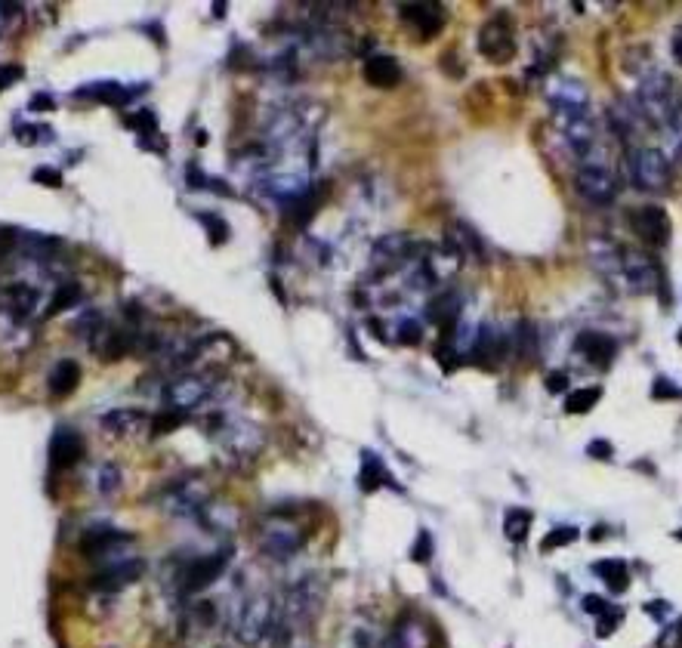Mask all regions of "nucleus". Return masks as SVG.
Masks as SVG:
<instances>
[{
    "mask_svg": "<svg viewBox=\"0 0 682 648\" xmlns=\"http://www.w3.org/2000/svg\"><path fill=\"white\" fill-rule=\"evenodd\" d=\"M31 179H34V183L50 186V189H59L62 186V173L56 167H38V170L31 173Z\"/></svg>",
    "mask_w": 682,
    "mask_h": 648,
    "instance_id": "50",
    "label": "nucleus"
},
{
    "mask_svg": "<svg viewBox=\"0 0 682 648\" xmlns=\"http://www.w3.org/2000/svg\"><path fill=\"white\" fill-rule=\"evenodd\" d=\"M460 309H463L460 294L457 291H442L439 297L429 300L426 315H429V321H436L442 331H448V328H454V324L460 321Z\"/></svg>",
    "mask_w": 682,
    "mask_h": 648,
    "instance_id": "33",
    "label": "nucleus"
},
{
    "mask_svg": "<svg viewBox=\"0 0 682 648\" xmlns=\"http://www.w3.org/2000/svg\"><path fill=\"white\" fill-rule=\"evenodd\" d=\"M213 395H217V380H213V374H204V371H183L173 380H167L161 389L164 408L183 414V417L210 405Z\"/></svg>",
    "mask_w": 682,
    "mask_h": 648,
    "instance_id": "5",
    "label": "nucleus"
},
{
    "mask_svg": "<svg viewBox=\"0 0 682 648\" xmlns=\"http://www.w3.org/2000/svg\"><path fill=\"white\" fill-rule=\"evenodd\" d=\"M365 81L377 90H392L402 81V65L396 56H368L365 59Z\"/></svg>",
    "mask_w": 682,
    "mask_h": 648,
    "instance_id": "30",
    "label": "nucleus"
},
{
    "mask_svg": "<svg viewBox=\"0 0 682 648\" xmlns=\"http://www.w3.org/2000/svg\"><path fill=\"white\" fill-rule=\"evenodd\" d=\"M670 56L676 65H682V25L673 31V38H670Z\"/></svg>",
    "mask_w": 682,
    "mask_h": 648,
    "instance_id": "57",
    "label": "nucleus"
},
{
    "mask_svg": "<svg viewBox=\"0 0 682 648\" xmlns=\"http://www.w3.org/2000/svg\"><path fill=\"white\" fill-rule=\"evenodd\" d=\"M19 13H22V7H19V4H4V0H0V34L7 31L10 19H13V16H19Z\"/></svg>",
    "mask_w": 682,
    "mask_h": 648,
    "instance_id": "54",
    "label": "nucleus"
},
{
    "mask_svg": "<svg viewBox=\"0 0 682 648\" xmlns=\"http://www.w3.org/2000/svg\"><path fill=\"white\" fill-rule=\"evenodd\" d=\"M633 105H636V112L645 124L667 127L682 108L679 84L667 75V71H658V68L645 71V75H639Z\"/></svg>",
    "mask_w": 682,
    "mask_h": 648,
    "instance_id": "3",
    "label": "nucleus"
},
{
    "mask_svg": "<svg viewBox=\"0 0 682 648\" xmlns=\"http://www.w3.org/2000/svg\"><path fill=\"white\" fill-rule=\"evenodd\" d=\"M587 454H590V457H596V460H608V457H612L615 451H612V445H608V442L596 439V442H590V445H587Z\"/></svg>",
    "mask_w": 682,
    "mask_h": 648,
    "instance_id": "55",
    "label": "nucleus"
},
{
    "mask_svg": "<svg viewBox=\"0 0 682 648\" xmlns=\"http://www.w3.org/2000/svg\"><path fill=\"white\" fill-rule=\"evenodd\" d=\"M186 423V417L183 414H176V411H161V414H155L152 417V436H167V432H173V429H179V426H183Z\"/></svg>",
    "mask_w": 682,
    "mask_h": 648,
    "instance_id": "45",
    "label": "nucleus"
},
{
    "mask_svg": "<svg viewBox=\"0 0 682 648\" xmlns=\"http://www.w3.org/2000/svg\"><path fill=\"white\" fill-rule=\"evenodd\" d=\"M414 241L402 232H392V235H383L380 241H374L371 247V278H383L389 272H399L411 263L414 257Z\"/></svg>",
    "mask_w": 682,
    "mask_h": 648,
    "instance_id": "12",
    "label": "nucleus"
},
{
    "mask_svg": "<svg viewBox=\"0 0 682 648\" xmlns=\"http://www.w3.org/2000/svg\"><path fill=\"white\" fill-rule=\"evenodd\" d=\"M531 522H534L531 510H525V507L507 510V516H504V534H507V540H513V544H525L528 531H531Z\"/></svg>",
    "mask_w": 682,
    "mask_h": 648,
    "instance_id": "39",
    "label": "nucleus"
},
{
    "mask_svg": "<svg viewBox=\"0 0 682 648\" xmlns=\"http://www.w3.org/2000/svg\"><path fill=\"white\" fill-rule=\"evenodd\" d=\"M81 284L78 281H62V284H56V291H53V297H50V303H47V318H53V315H59V312H65V309H71V306H78L81 303Z\"/></svg>",
    "mask_w": 682,
    "mask_h": 648,
    "instance_id": "38",
    "label": "nucleus"
},
{
    "mask_svg": "<svg viewBox=\"0 0 682 648\" xmlns=\"http://www.w3.org/2000/svg\"><path fill=\"white\" fill-rule=\"evenodd\" d=\"M399 16L405 25H411L420 41H433L445 28V7L433 4V0H420V4H399Z\"/></svg>",
    "mask_w": 682,
    "mask_h": 648,
    "instance_id": "18",
    "label": "nucleus"
},
{
    "mask_svg": "<svg viewBox=\"0 0 682 648\" xmlns=\"http://www.w3.org/2000/svg\"><path fill=\"white\" fill-rule=\"evenodd\" d=\"M411 559H414V562H429V559H433V537H429V531H420V534H417L414 550H411Z\"/></svg>",
    "mask_w": 682,
    "mask_h": 648,
    "instance_id": "49",
    "label": "nucleus"
},
{
    "mask_svg": "<svg viewBox=\"0 0 682 648\" xmlns=\"http://www.w3.org/2000/svg\"><path fill=\"white\" fill-rule=\"evenodd\" d=\"M195 522L210 534H232L238 528V513H235V507H229V503L210 500Z\"/></svg>",
    "mask_w": 682,
    "mask_h": 648,
    "instance_id": "31",
    "label": "nucleus"
},
{
    "mask_svg": "<svg viewBox=\"0 0 682 648\" xmlns=\"http://www.w3.org/2000/svg\"><path fill=\"white\" fill-rule=\"evenodd\" d=\"M593 574L599 581H605V587L612 593H624L630 587V571L624 559H599L593 562Z\"/></svg>",
    "mask_w": 682,
    "mask_h": 648,
    "instance_id": "34",
    "label": "nucleus"
},
{
    "mask_svg": "<svg viewBox=\"0 0 682 648\" xmlns=\"http://www.w3.org/2000/svg\"><path fill=\"white\" fill-rule=\"evenodd\" d=\"M679 334H682V331H679ZM679 343H682V337H679Z\"/></svg>",
    "mask_w": 682,
    "mask_h": 648,
    "instance_id": "60",
    "label": "nucleus"
},
{
    "mask_svg": "<svg viewBox=\"0 0 682 648\" xmlns=\"http://www.w3.org/2000/svg\"><path fill=\"white\" fill-rule=\"evenodd\" d=\"M105 328V315L99 309H81L75 318H71V331L81 340H93L99 331Z\"/></svg>",
    "mask_w": 682,
    "mask_h": 648,
    "instance_id": "40",
    "label": "nucleus"
},
{
    "mask_svg": "<svg viewBox=\"0 0 682 648\" xmlns=\"http://www.w3.org/2000/svg\"><path fill=\"white\" fill-rule=\"evenodd\" d=\"M574 349H578L590 365L596 368H608L615 362V355H618V343L615 337H608L602 331H584L578 337V343H574Z\"/></svg>",
    "mask_w": 682,
    "mask_h": 648,
    "instance_id": "27",
    "label": "nucleus"
},
{
    "mask_svg": "<svg viewBox=\"0 0 682 648\" xmlns=\"http://www.w3.org/2000/svg\"><path fill=\"white\" fill-rule=\"evenodd\" d=\"M47 457H50L53 473L71 470V466H75V463L84 457V439H81V432H78L75 426H59V429L53 432V439H50Z\"/></svg>",
    "mask_w": 682,
    "mask_h": 648,
    "instance_id": "19",
    "label": "nucleus"
},
{
    "mask_svg": "<svg viewBox=\"0 0 682 648\" xmlns=\"http://www.w3.org/2000/svg\"><path fill=\"white\" fill-rule=\"evenodd\" d=\"M630 229L633 235H639L642 244L652 247H664L670 241V216L664 207L658 204H645V207H633L630 210Z\"/></svg>",
    "mask_w": 682,
    "mask_h": 648,
    "instance_id": "17",
    "label": "nucleus"
},
{
    "mask_svg": "<svg viewBox=\"0 0 682 648\" xmlns=\"http://www.w3.org/2000/svg\"><path fill=\"white\" fill-rule=\"evenodd\" d=\"M260 186H263V192L272 198V201H278V204H294L306 189H309V183L303 176H297V173H269V176H263L260 179Z\"/></svg>",
    "mask_w": 682,
    "mask_h": 648,
    "instance_id": "28",
    "label": "nucleus"
},
{
    "mask_svg": "<svg viewBox=\"0 0 682 648\" xmlns=\"http://www.w3.org/2000/svg\"><path fill=\"white\" fill-rule=\"evenodd\" d=\"M380 485H392V476L386 473L383 460L374 451L362 454V491H377Z\"/></svg>",
    "mask_w": 682,
    "mask_h": 648,
    "instance_id": "37",
    "label": "nucleus"
},
{
    "mask_svg": "<svg viewBox=\"0 0 682 648\" xmlns=\"http://www.w3.org/2000/svg\"><path fill=\"white\" fill-rule=\"evenodd\" d=\"M578 537H581V531L574 528V525H556V528H550V531H547V537L541 540V550H544V553H553V550L571 547Z\"/></svg>",
    "mask_w": 682,
    "mask_h": 648,
    "instance_id": "44",
    "label": "nucleus"
},
{
    "mask_svg": "<svg viewBox=\"0 0 682 648\" xmlns=\"http://www.w3.org/2000/svg\"><path fill=\"white\" fill-rule=\"evenodd\" d=\"M476 47L479 53L494 62V65H507L513 62L516 50H519V41H516V28L510 22L507 13H497L491 16L482 28H479V38H476Z\"/></svg>",
    "mask_w": 682,
    "mask_h": 648,
    "instance_id": "10",
    "label": "nucleus"
},
{
    "mask_svg": "<svg viewBox=\"0 0 682 648\" xmlns=\"http://www.w3.org/2000/svg\"><path fill=\"white\" fill-rule=\"evenodd\" d=\"M278 627V602L269 593L247 596L232 615V636L244 648H257L266 639H272Z\"/></svg>",
    "mask_w": 682,
    "mask_h": 648,
    "instance_id": "4",
    "label": "nucleus"
},
{
    "mask_svg": "<svg viewBox=\"0 0 682 648\" xmlns=\"http://www.w3.org/2000/svg\"><path fill=\"white\" fill-rule=\"evenodd\" d=\"M670 133V149H673V158L682 161V108L676 112V118L664 127Z\"/></svg>",
    "mask_w": 682,
    "mask_h": 648,
    "instance_id": "48",
    "label": "nucleus"
},
{
    "mask_svg": "<svg viewBox=\"0 0 682 648\" xmlns=\"http://www.w3.org/2000/svg\"><path fill=\"white\" fill-rule=\"evenodd\" d=\"M0 300H4V309L7 315L22 324L34 315V309L41 306V291L34 284H25V281H16V284H7L4 291H0Z\"/></svg>",
    "mask_w": 682,
    "mask_h": 648,
    "instance_id": "24",
    "label": "nucleus"
},
{
    "mask_svg": "<svg viewBox=\"0 0 682 648\" xmlns=\"http://www.w3.org/2000/svg\"><path fill=\"white\" fill-rule=\"evenodd\" d=\"M537 340H541V337H537L534 321H528V318L516 321V328L510 334V346H513L516 355H522L525 362H531V358L537 355Z\"/></svg>",
    "mask_w": 682,
    "mask_h": 648,
    "instance_id": "36",
    "label": "nucleus"
},
{
    "mask_svg": "<svg viewBox=\"0 0 682 648\" xmlns=\"http://www.w3.org/2000/svg\"><path fill=\"white\" fill-rule=\"evenodd\" d=\"M139 93H142V84L127 87V84H118V81H99V84H84V87H78V90H75V99H87V102H102V105L124 108V105H130Z\"/></svg>",
    "mask_w": 682,
    "mask_h": 648,
    "instance_id": "25",
    "label": "nucleus"
},
{
    "mask_svg": "<svg viewBox=\"0 0 682 648\" xmlns=\"http://www.w3.org/2000/svg\"><path fill=\"white\" fill-rule=\"evenodd\" d=\"M186 176H189V186H192V189H204V183H210V179H207L198 167H189Z\"/></svg>",
    "mask_w": 682,
    "mask_h": 648,
    "instance_id": "59",
    "label": "nucleus"
},
{
    "mask_svg": "<svg viewBox=\"0 0 682 648\" xmlns=\"http://www.w3.org/2000/svg\"><path fill=\"white\" fill-rule=\"evenodd\" d=\"M624 173L636 192H667L673 183V164L661 149L633 146L624 155Z\"/></svg>",
    "mask_w": 682,
    "mask_h": 648,
    "instance_id": "6",
    "label": "nucleus"
},
{
    "mask_svg": "<svg viewBox=\"0 0 682 648\" xmlns=\"http://www.w3.org/2000/svg\"><path fill=\"white\" fill-rule=\"evenodd\" d=\"M602 399V389L599 386H584V389H574L565 395V411L568 414H587L596 408V402Z\"/></svg>",
    "mask_w": 682,
    "mask_h": 648,
    "instance_id": "41",
    "label": "nucleus"
},
{
    "mask_svg": "<svg viewBox=\"0 0 682 648\" xmlns=\"http://www.w3.org/2000/svg\"><path fill=\"white\" fill-rule=\"evenodd\" d=\"M448 247L454 250V257L460 260H476V263H485V244L482 238L476 235L473 226L466 223H454L448 229Z\"/></svg>",
    "mask_w": 682,
    "mask_h": 648,
    "instance_id": "29",
    "label": "nucleus"
},
{
    "mask_svg": "<svg viewBox=\"0 0 682 648\" xmlns=\"http://www.w3.org/2000/svg\"><path fill=\"white\" fill-rule=\"evenodd\" d=\"M309 540V531L294 522L291 516H269L260 531H257V544H260V553L272 562H287L303 553Z\"/></svg>",
    "mask_w": 682,
    "mask_h": 648,
    "instance_id": "7",
    "label": "nucleus"
},
{
    "mask_svg": "<svg viewBox=\"0 0 682 648\" xmlns=\"http://www.w3.org/2000/svg\"><path fill=\"white\" fill-rule=\"evenodd\" d=\"M547 389L556 392V395L565 392V389H568V374H565V371H553V374L547 377Z\"/></svg>",
    "mask_w": 682,
    "mask_h": 648,
    "instance_id": "56",
    "label": "nucleus"
},
{
    "mask_svg": "<svg viewBox=\"0 0 682 648\" xmlns=\"http://www.w3.org/2000/svg\"><path fill=\"white\" fill-rule=\"evenodd\" d=\"M133 540L136 537L130 531H121L112 525H93L81 537V553L90 559H99V562H112V559L130 556Z\"/></svg>",
    "mask_w": 682,
    "mask_h": 648,
    "instance_id": "11",
    "label": "nucleus"
},
{
    "mask_svg": "<svg viewBox=\"0 0 682 648\" xmlns=\"http://www.w3.org/2000/svg\"><path fill=\"white\" fill-rule=\"evenodd\" d=\"M621 281L633 294H655L661 287L658 263L636 247H621Z\"/></svg>",
    "mask_w": 682,
    "mask_h": 648,
    "instance_id": "13",
    "label": "nucleus"
},
{
    "mask_svg": "<svg viewBox=\"0 0 682 648\" xmlns=\"http://www.w3.org/2000/svg\"><path fill=\"white\" fill-rule=\"evenodd\" d=\"M652 395H655V399H679L682 389H679V386H673V380L658 377V380H655V386H652Z\"/></svg>",
    "mask_w": 682,
    "mask_h": 648,
    "instance_id": "51",
    "label": "nucleus"
},
{
    "mask_svg": "<svg viewBox=\"0 0 682 648\" xmlns=\"http://www.w3.org/2000/svg\"><path fill=\"white\" fill-rule=\"evenodd\" d=\"M389 648H433V630L426 627L423 618L405 615V618H399L396 627H392Z\"/></svg>",
    "mask_w": 682,
    "mask_h": 648,
    "instance_id": "26",
    "label": "nucleus"
},
{
    "mask_svg": "<svg viewBox=\"0 0 682 648\" xmlns=\"http://www.w3.org/2000/svg\"><path fill=\"white\" fill-rule=\"evenodd\" d=\"M90 485H93V491L99 497H112V494L121 491L124 476H121V470H118L115 463H96L93 470H90Z\"/></svg>",
    "mask_w": 682,
    "mask_h": 648,
    "instance_id": "35",
    "label": "nucleus"
},
{
    "mask_svg": "<svg viewBox=\"0 0 682 648\" xmlns=\"http://www.w3.org/2000/svg\"><path fill=\"white\" fill-rule=\"evenodd\" d=\"M553 124L562 133V139L568 142V149L587 158L596 146V124L590 118V112H553Z\"/></svg>",
    "mask_w": 682,
    "mask_h": 648,
    "instance_id": "16",
    "label": "nucleus"
},
{
    "mask_svg": "<svg viewBox=\"0 0 682 648\" xmlns=\"http://www.w3.org/2000/svg\"><path fill=\"white\" fill-rule=\"evenodd\" d=\"M621 621H624V611L621 608H608L602 618H596V636H612L618 627H621Z\"/></svg>",
    "mask_w": 682,
    "mask_h": 648,
    "instance_id": "47",
    "label": "nucleus"
},
{
    "mask_svg": "<svg viewBox=\"0 0 682 648\" xmlns=\"http://www.w3.org/2000/svg\"><path fill=\"white\" fill-rule=\"evenodd\" d=\"M553 112H590V90L578 78H553L547 84Z\"/></svg>",
    "mask_w": 682,
    "mask_h": 648,
    "instance_id": "20",
    "label": "nucleus"
},
{
    "mask_svg": "<svg viewBox=\"0 0 682 648\" xmlns=\"http://www.w3.org/2000/svg\"><path fill=\"white\" fill-rule=\"evenodd\" d=\"M90 349L102 358V362H118V358L136 352V331L133 328H112V324H105V328L90 340Z\"/></svg>",
    "mask_w": 682,
    "mask_h": 648,
    "instance_id": "22",
    "label": "nucleus"
},
{
    "mask_svg": "<svg viewBox=\"0 0 682 648\" xmlns=\"http://www.w3.org/2000/svg\"><path fill=\"white\" fill-rule=\"evenodd\" d=\"M142 574H146V562L130 553V556L112 559V562H102L90 584L99 593H121V590L133 587L142 578Z\"/></svg>",
    "mask_w": 682,
    "mask_h": 648,
    "instance_id": "15",
    "label": "nucleus"
},
{
    "mask_svg": "<svg viewBox=\"0 0 682 648\" xmlns=\"http://www.w3.org/2000/svg\"><path fill=\"white\" fill-rule=\"evenodd\" d=\"M195 220L207 229V235H210V244H226L229 241V223L223 220L220 213H210V210H198L195 213Z\"/></svg>",
    "mask_w": 682,
    "mask_h": 648,
    "instance_id": "43",
    "label": "nucleus"
},
{
    "mask_svg": "<svg viewBox=\"0 0 682 648\" xmlns=\"http://www.w3.org/2000/svg\"><path fill=\"white\" fill-rule=\"evenodd\" d=\"M321 602H325V584H321L318 574H303V578L294 581L281 596L278 627H275L272 639L294 636L303 627H309L315 621V615L321 611Z\"/></svg>",
    "mask_w": 682,
    "mask_h": 648,
    "instance_id": "2",
    "label": "nucleus"
},
{
    "mask_svg": "<svg viewBox=\"0 0 682 648\" xmlns=\"http://www.w3.org/2000/svg\"><path fill=\"white\" fill-rule=\"evenodd\" d=\"M318 204H321V198H318V189L315 186H309L294 204H287V210H291V220H294V226H306L312 216H315V210H318Z\"/></svg>",
    "mask_w": 682,
    "mask_h": 648,
    "instance_id": "42",
    "label": "nucleus"
},
{
    "mask_svg": "<svg viewBox=\"0 0 682 648\" xmlns=\"http://www.w3.org/2000/svg\"><path fill=\"white\" fill-rule=\"evenodd\" d=\"M581 605H584V611H587V615H593V618H602L605 611L612 608V605H608L602 596H584V602H581Z\"/></svg>",
    "mask_w": 682,
    "mask_h": 648,
    "instance_id": "53",
    "label": "nucleus"
},
{
    "mask_svg": "<svg viewBox=\"0 0 682 648\" xmlns=\"http://www.w3.org/2000/svg\"><path fill=\"white\" fill-rule=\"evenodd\" d=\"M513 352V346H510V334H504L497 328V324H482V328L476 331V346H473V355L470 358H476L479 365H500L504 362V358Z\"/></svg>",
    "mask_w": 682,
    "mask_h": 648,
    "instance_id": "21",
    "label": "nucleus"
},
{
    "mask_svg": "<svg viewBox=\"0 0 682 648\" xmlns=\"http://www.w3.org/2000/svg\"><path fill=\"white\" fill-rule=\"evenodd\" d=\"M232 562V547H223V550H213L207 556H198L192 562H186L183 568H179L176 581H179V593L183 596H192V593H204L207 587L217 584L226 568Z\"/></svg>",
    "mask_w": 682,
    "mask_h": 648,
    "instance_id": "8",
    "label": "nucleus"
},
{
    "mask_svg": "<svg viewBox=\"0 0 682 648\" xmlns=\"http://www.w3.org/2000/svg\"><path fill=\"white\" fill-rule=\"evenodd\" d=\"M396 334H399V343L417 346V343L423 340V324L414 321V318H402V321H399V328H396Z\"/></svg>",
    "mask_w": 682,
    "mask_h": 648,
    "instance_id": "46",
    "label": "nucleus"
},
{
    "mask_svg": "<svg viewBox=\"0 0 682 648\" xmlns=\"http://www.w3.org/2000/svg\"><path fill=\"white\" fill-rule=\"evenodd\" d=\"M99 423L115 439H133V436H142V432L152 426V417L139 408H115L109 414H102Z\"/></svg>",
    "mask_w": 682,
    "mask_h": 648,
    "instance_id": "23",
    "label": "nucleus"
},
{
    "mask_svg": "<svg viewBox=\"0 0 682 648\" xmlns=\"http://www.w3.org/2000/svg\"><path fill=\"white\" fill-rule=\"evenodd\" d=\"M574 189H578V195L587 201V204H596V207H608L618 192H621V183L618 176L612 170H605L599 164H584L578 170V176H574Z\"/></svg>",
    "mask_w": 682,
    "mask_h": 648,
    "instance_id": "14",
    "label": "nucleus"
},
{
    "mask_svg": "<svg viewBox=\"0 0 682 648\" xmlns=\"http://www.w3.org/2000/svg\"><path fill=\"white\" fill-rule=\"evenodd\" d=\"M81 383V365L75 362V358H62V362L53 365L50 377H47V389L53 399H65V395H71L78 389Z\"/></svg>",
    "mask_w": 682,
    "mask_h": 648,
    "instance_id": "32",
    "label": "nucleus"
},
{
    "mask_svg": "<svg viewBox=\"0 0 682 648\" xmlns=\"http://www.w3.org/2000/svg\"><path fill=\"white\" fill-rule=\"evenodd\" d=\"M207 432L213 445H217L226 460L232 463H250L257 460L260 451L266 448V432L260 423H254L250 417H235V414H213L207 420Z\"/></svg>",
    "mask_w": 682,
    "mask_h": 648,
    "instance_id": "1",
    "label": "nucleus"
},
{
    "mask_svg": "<svg viewBox=\"0 0 682 648\" xmlns=\"http://www.w3.org/2000/svg\"><path fill=\"white\" fill-rule=\"evenodd\" d=\"M28 108H31V112H38V108H44V112H53V99H50L47 93H38V96L31 99Z\"/></svg>",
    "mask_w": 682,
    "mask_h": 648,
    "instance_id": "58",
    "label": "nucleus"
},
{
    "mask_svg": "<svg viewBox=\"0 0 682 648\" xmlns=\"http://www.w3.org/2000/svg\"><path fill=\"white\" fill-rule=\"evenodd\" d=\"M210 500L213 497H210L207 482L201 476H186V479H176L173 485H167V491L161 497V510L176 519H198Z\"/></svg>",
    "mask_w": 682,
    "mask_h": 648,
    "instance_id": "9",
    "label": "nucleus"
},
{
    "mask_svg": "<svg viewBox=\"0 0 682 648\" xmlns=\"http://www.w3.org/2000/svg\"><path fill=\"white\" fill-rule=\"evenodd\" d=\"M22 78V65H0V93Z\"/></svg>",
    "mask_w": 682,
    "mask_h": 648,
    "instance_id": "52",
    "label": "nucleus"
}]
</instances>
